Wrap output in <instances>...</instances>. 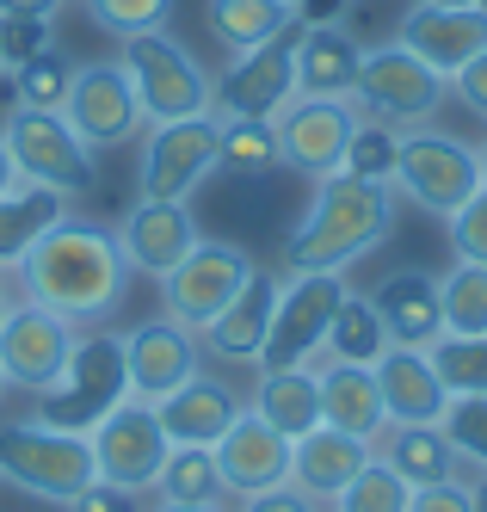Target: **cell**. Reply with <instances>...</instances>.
<instances>
[{
  "mask_svg": "<svg viewBox=\"0 0 487 512\" xmlns=\"http://www.w3.org/2000/svg\"><path fill=\"white\" fill-rule=\"evenodd\" d=\"M370 457H377V451H370V438L315 426V432H303V438L290 445V482L303 488V494H315L321 506H333V500H340V488L352 482Z\"/></svg>",
  "mask_w": 487,
  "mask_h": 512,
  "instance_id": "cb8c5ba5",
  "label": "cell"
},
{
  "mask_svg": "<svg viewBox=\"0 0 487 512\" xmlns=\"http://www.w3.org/2000/svg\"><path fill=\"white\" fill-rule=\"evenodd\" d=\"M432 7H487V0H432Z\"/></svg>",
  "mask_w": 487,
  "mask_h": 512,
  "instance_id": "db71d44e",
  "label": "cell"
},
{
  "mask_svg": "<svg viewBox=\"0 0 487 512\" xmlns=\"http://www.w3.org/2000/svg\"><path fill=\"white\" fill-rule=\"evenodd\" d=\"M370 303H377L383 315V334L395 346H432L444 334V321H438V278L432 272H389L377 290H370Z\"/></svg>",
  "mask_w": 487,
  "mask_h": 512,
  "instance_id": "83f0119b",
  "label": "cell"
},
{
  "mask_svg": "<svg viewBox=\"0 0 487 512\" xmlns=\"http://www.w3.org/2000/svg\"><path fill=\"white\" fill-rule=\"evenodd\" d=\"M278 161H284V149H278L272 118H222V167L229 173H272Z\"/></svg>",
  "mask_w": 487,
  "mask_h": 512,
  "instance_id": "d590c367",
  "label": "cell"
},
{
  "mask_svg": "<svg viewBox=\"0 0 487 512\" xmlns=\"http://www.w3.org/2000/svg\"><path fill=\"white\" fill-rule=\"evenodd\" d=\"M216 469H222V488H229V500H247L259 488H278L290 482V438L278 426H266L253 408L235 414V426L216 438Z\"/></svg>",
  "mask_w": 487,
  "mask_h": 512,
  "instance_id": "ffe728a7",
  "label": "cell"
},
{
  "mask_svg": "<svg viewBox=\"0 0 487 512\" xmlns=\"http://www.w3.org/2000/svg\"><path fill=\"white\" fill-rule=\"evenodd\" d=\"M370 451H377L407 488H432V482H451L463 475V457L451 445V432L444 426H426V420H389L377 438H370Z\"/></svg>",
  "mask_w": 487,
  "mask_h": 512,
  "instance_id": "603a6c76",
  "label": "cell"
},
{
  "mask_svg": "<svg viewBox=\"0 0 487 512\" xmlns=\"http://www.w3.org/2000/svg\"><path fill=\"white\" fill-rule=\"evenodd\" d=\"M124 377L136 401H161L173 395L185 377H198V334L179 321H142L124 334Z\"/></svg>",
  "mask_w": 487,
  "mask_h": 512,
  "instance_id": "d6986e66",
  "label": "cell"
},
{
  "mask_svg": "<svg viewBox=\"0 0 487 512\" xmlns=\"http://www.w3.org/2000/svg\"><path fill=\"white\" fill-rule=\"evenodd\" d=\"M0 482H13L44 506H68L99 482V463L87 432H62L50 420H13L0 426Z\"/></svg>",
  "mask_w": 487,
  "mask_h": 512,
  "instance_id": "3957f363",
  "label": "cell"
},
{
  "mask_svg": "<svg viewBox=\"0 0 487 512\" xmlns=\"http://www.w3.org/2000/svg\"><path fill=\"white\" fill-rule=\"evenodd\" d=\"M111 235H118L130 272H142V278H167V272L185 260V253L204 241L198 216L185 210V204H167V198H136L130 216H124Z\"/></svg>",
  "mask_w": 487,
  "mask_h": 512,
  "instance_id": "e0dca14e",
  "label": "cell"
},
{
  "mask_svg": "<svg viewBox=\"0 0 487 512\" xmlns=\"http://www.w3.org/2000/svg\"><path fill=\"white\" fill-rule=\"evenodd\" d=\"M241 408H247V401H241L229 383L204 377V371H198V377H185L173 395L155 401V414H161V426H167L173 445H216V438L235 426Z\"/></svg>",
  "mask_w": 487,
  "mask_h": 512,
  "instance_id": "484cf974",
  "label": "cell"
},
{
  "mask_svg": "<svg viewBox=\"0 0 487 512\" xmlns=\"http://www.w3.org/2000/svg\"><path fill=\"white\" fill-rule=\"evenodd\" d=\"M87 19L111 38H142V31H167L173 0H87Z\"/></svg>",
  "mask_w": 487,
  "mask_h": 512,
  "instance_id": "f35d334b",
  "label": "cell"
},
{
  "mask_svg": "<svg viewBox=\"0 0 487 512\" xmlns=\"http://www.w3.org/2000/svg\"><path fill=\"white\" fill-rule=\"evenodd\" d=\"M451 99L463 105V112H475V118L487 124V50H481V56H469L457 75H451Z\"/></svg>",
  "mask_w": 487,
  "mask_h": 512,
  "instance_id": "f6af8a7d",
  "label": "cell"
},
{
  "mask_svg": "<svg viewBox=\"0 0 487 512\" xmlns=\"http://www.w3.org/2000/svg\"><path fill=\"white\" fill-rule=\"evenodd\" d=\"M0 13H19V19H56L62 0H0Z\"/></svg>",
  "mask_w": 487,
  "mask_h": 512,
  "instance_id": "c3c4849f",
  "label": "cell"
},
{
  "mask_svg": "<svg viewBox=\"0 0 487 512\" xmlns=\"http://www.w3.org/2000/svg\"><path fill=\"white\" fill-rule=\"evenodd\" d=\"M13 186H25V179H19V167H13V155H7V142H0V198H7Z\"/></svg>",
  "mask_w": 487,
  "mask_h": 512,
  "instance_id": "681fc988",
  "label": "cell"
},
{
  "mask_svg": "<svg viewBox=\"0 0 487 512\" xmlns=\"http://www.w3.org/2000/svg\"><path fill=\"white\" fill-rule=\"evenodd\" d=\"M74 334H81V327L56 309H44V303H31V297L7 303V315H0V371H7V389L44 395L62 377Z\"/></svg>",
  "mask_w": 487,
  "mask_h": 512,
  "instance_id": "4fadbf2b",
  "label": "cell"
},
{
  "mask_svg": "<svg viewBox=\"0 0 487 512\" xmlns=\"http://www.w3.org/2000/svg\"><path fill=\"white\" fill-rule=\"evenodd\" d=\"M247 408L266 420V426H278L290 445H296L303 432H315V426H321V377H315V364H284V371H259Z\"/></svg>",
  "mask_w": 487,
  "mask_h": 512,
  "instance_id": "f1b7e54d",
  "label": "cell"
},
{
  "mask_svg": "<svg viewBox=\"0 0 487 512\" xmlns=\"http://www.w3.org/2000/svg\"><path fill=\"white\" fill-rule=\"evenodd\" d=\"M0 81H7V62H0Z\"/></svg>",
  "mask_w": 487,
  "mask_h": 512,
  "instance_id": "6f0895ef",
  "label": "cell"
},
{
  "mask_svg": "<svg viewBox=\"0 0 487 512\" xmlns=\"http://www.w3.org/2000/svg\"><path fill=\"white\" fill-rule=\"evenodd\" d=\"M296 31L303 25H290L278 38L229 56V68H222V81H216V112L222 118H278L296 99Z\"/></svg>",
  "mask_w": 487,
  "mask_h": 512,
  "instance_id": "2e32d148",
  "label": "cell"
},
{
  "mask_svg": "<svg viewBox=\"0 0 487 512\" xmlns=\"http://www.w3.org/2000/svg\"><path fill=\"white\" fill-rule=\"evenodd\" d=\"M278 290H284V278L253 272V278L241 284V297L204 327V346H210L222 364H259L266 334H272V315H278Z\"/></svg>",
  "mask_w": 487,
  "mask_h": 512,
  "instance_id": "7402d4cb",
  "label": "cell"
},
{
  "mask_svg": "<svg viewBox=\"0 0 487 512\" xmlns=\"http://www.w3.org/2000/svg\"><path fill=\"white\" fill-rule=\"evenodd\" d=\"M216 167H222V118L216 112L148 124V136H142V167H136V198L185 204Z\"/></svg>",
  "mask_w": 487,
  "mask_h": 512,
  "instance_id": "ba28073f",
  "label": "cell"
},
{
  "mask_svg": "<svg viewBox=\"0 0 487 512\" xmlns=\"http://www.w3.org/2000/svg\"><path fill=\"white\" fill-rule=\"evenodd\" d=\"M272 124H278L284 167H296L303 179H327V173L346 167V149H352L364 112L352 99H309V93H296Z\"/></svg>",
  "mask_w": 487,
  "mask_h": 512,
  "instance_id": "9a60e30c",
  "label": "cell"
},
{
  "mask_svg": "<svg viewBox=\"0 0 487 512\" xmlns=\"http://www.w3.org/2000/svg\"><path fill=\"white\" fill-rule=\"evenodd\" d=\"M50 44H56L50 19H19V13H0V62H7V75H13V68H25L31 56H44Z\"/></svg>",
  "mask_w": 487,
  "mask_h": 512,
  "instance_id": "7bdbcfd3",
  "label": "cell"
},
{
  "mask_svg": "<svg viewBox=\"0 0 487 512\" xmlns=\"http://www.w3.org/2000/svg\"><path fill=\"white\" fill-rule=\"evenodd\" d=\"M68 512H142V494L111 488V482H93L81 500H68Z\"/></svg>",
  "mask_w": 487,
  "mask_h": 512,
  "instance_id": "7dc6e473",
  "label": "cell"
},
{
  "mask_svg": "<svg viewBox=\"0 0 487 512\" xmlns=\"http://www.w3.org/2000/svg\"><path fill=\"white\" fill-rule=\"evenodd\" d=\"M124 395H130V377H124V334L81 327V334H74L68 364H62V377L37 395V420H50V426H62V432H93Z\"/></svg>",
  "mask_w": 487,
  "mask_h": 512,
  "instance_id": "277c9868",
  "label": "cell"
},
{
  "mask_svg": "<svg viewBox=\"0 0 487 512\" xmlns=\"http://www.w3.org/2000/svg\"><path fill=\"white\" fill-rule=\"evenodd\" d=\"M62 118L87 149H124V142H136V130L148 124L124 62H74Z\"/></svg>",
  "mask_w": 487,
  "mask_h": 512,
  "instance_id": "5bb4252c",
  "label": "cell"
},
{
  "mask_svg": "<svg viewBox=\"0 0 487 512\" xmlns=\"http://www.w3.org/2000/svg\"><path fill=\"white\" fill-rule=\"evenodd\" d=\"M395 229V186L358 173H327L284 235V272H352Z\"/></svg>",
  "mask_w": 487,
  "mask_h": 512,
  "instance_id": "7a4b0ae2",
  "label": "cell"
},
{
  "mask_svg": "<svg viewBox=\"0 0 487 512\" xmlns=\"http://www.w3.org/2000/svg\"><path fill=\"white\" fill-rule=\"evenodd\" d=\"M13 272H19V290L31 303L68 315L74 327H105L130 297V260H124L118 235L105 223L74 216V210L25 253Z\"/></svg>",
  "mask_w": 487,
  "mask_h": 512,
  "instance_id": "6da1fadb",
  "label": "cell"
},
{
  "mask_svg": "<svg viewBox=\"0 0 487 512\" xmlns=\"http://www.w3.org/2000/svg\"><path fill=\"white\" fill-rule=\"evenodd\" d=\"M0 401H7V371H0Z\"/></svg>",
  "mask_w": 487,
  "mask_h": 512,
  "instance_id": "9f6ffc18",
  "label": "cell"
},
{
  "mask_svg": "<svg viewBox=\"0 0 487 512\" xmlns=\"http://www.w3.org/2000/svg\"><path fill=\"white\" fill-rule=\"evenodd\" d=\"M253 253L235 247V241H198L185 260L161 278V303H167V321L192 327V334H204V327L229 309L241 297V284L253 278Z\"/></svg>",
  "mask_w": 487,
  "mask_h": 512,
  "instance_id": "8fae6325",
  "label": "cell"
},
{
  "mask_svg": "<svg viewBox=\"0 0 487 512\" xmlns=\"http://www.w3.org/2000/svg\"><path fill=\"white\" fill-rule=\"evenodd\" d=\"M358 56L364 44L352 38L346 25H303L296 31V93L309 99H352L358 81Z\"/></svg>",
  "mask_w": 487,
  "mask_h": 512,
  "instance_id": "4316f807",
  "label": "cell"
},
{
  "mask_svg": "<svg viewBox=\"0 0 487 512\" xmlns=\"http://www.w3.org/2000/svg\"><path fill=\"white\" fill-rule=\"evenodd\" d=\"M451 99V81L438 75L432 62H420L407 44H364L358 56V81H352V105L370 124H389V130H414L432 124Z\"/></svg>",
  "mask_w": 487,
  "mask_h": 512,
  "instance_id": "5b68a950",
  "label": "cell"
},
{
  "mask_svg": "<svg viewBox=\"0 0 487 512\" xmlns=\"http://www.w3.org/2000/svg\"><path fill=\"white\" fill-rule=\"evenodd\" d=\"M241 512H327L315 494H303L296 482H278V488H259L241 500Z\"/></svg>",
  "mask_w": 487,
  "mask_h": 512,
  "instance_id": "bcb514c9",
  "label": "cell"
},
{
  "mask_svg": "<svg viewBox=\"0 0 487 512\" xmlns=\"http://www.w3.org/2000/svg\"><path fill=\"white\" fill-rule=\"evenodd\" d=\"M155 500H179V506H229L222 469L210 445H173L161 475H155Z\"/></svg>",
  "mask_w": 487,
  "mask_h": 512,
  "instance_id": "1f68e13d",
  "label": "cell"
},
{
  "mask_svg": "<svg viewBox=\"0 0 487 512\" xmlns=\"http://www.w3.org/2000/svg\"><path fill=\"white\" fill-rule=\"evenodd\" d=\"M346 290H352L346 272H284L278 315H272L266 352H259V371L315 364L327 352V327H333V309L346 303Z\"/></svg>",
  "mask_w": 487,
  "mask_h": 512,
  "instance_id": "30bf717a",
  "label": "cell"
},
{
  "mask_svg": "<svg viewBox=\"0 0 487 512\" xmlns=\"http://www.w3.org/2000/svg\"><path fill=\"white\" fill-rule=\"evenodd\" d=\"M118 62H124V75H130V87L142 99V118L148 124L216 112V75L173 38V31H142V38H124Z\"/></svg>",
  "mask_w": 487,
  "mask_h": 512,
  "instance_id": "8992f818",
  "label": "cell"
},
{
  "mask_svg": "<svg viewBox=\"0 0 487 512\" xmlns=\"http://www.w3.org/2000/svg\"><path fill=\"white\" fill-rule=\"evenodd\" d=\"M481 186H487V179H481V149H469L463 136L432 130V124L401 130V149H395V198H407V204L426 210V216H451Z\"/></svg>",
  "mask_w": 487,
  "mask_h": 512,
  "instance_id": "52a82bcc",
  "label": "cell"
},
{
  "mask_svg": "<svg viewBox=\"0 0 487 512\" xmlns=\"http://www.w3.org/2000/svg\"><path fill=\"white\" fill-rule=\"evenodd\" d=\"M469 494H475V512H487V469L469 475Z\"/></svg>",
  "mask_w": 487,
  "mask_h": 512,
  "instance_id": "816d5d0a",
  "label": "cell"
},
{
  "mask_svg": "<svg viewBox=\"0 0 487 512\" xmlns=\"http://www.w3.org/2000/svg\"><path fill=\"white\" fill-rule=\"evenodd\" d=\"M148 512H235V506H179V500H155Z\"/></svg>",
  "mask_w": 487,
  "mask_h": 512,
  "instance_id": "f907efd6",
  "label": "cell"
},
{
  "mask_svg": "<svg viewBox=\"0 0 487 512\" xmlns=\"http://www.w3.org/2000/svg\"><path fill=\"white\" fill-rule=\"evenodd\" d=\"M426 358L451 395H487V334H438Z\"/></svg>",
  "mask_w": 487,
  "mask_h": 512,
  "instance_id": "e575fe53",
  "label": "cell"
},
{
  "mask_svg": "<svg viewBox=\"0 0 487 512\" xmlns=\"http://www.w3.org/2000/svg\"><path fill=\"white\" fill-rule=\"evenodd\" d=\"M407 512H475V494H469V475H451V482H432V488H414Z\"/></svg>",
  "mask_w": 487,
  "mask_h": 512,
  "instance_id": "ee69618b",
  "label": "cell"
},
{
  "mask_svg": "<svg viewBox=\"0 0 487 512\" xmlns=\"http://www.w3.org/2000/svg\"><path fill=\"white\" fill-rule=\"evenodd\" d=\"M395 149H401V130L389 124H358L352 149H346V167L340 173H358V179H377V186H395Z\"/></svg>",
  "mask_w": 487,
  "mask_h": 512,
  "instance_id": "ab89813d",
  "label": "cell"
},
{
  "mask_svg": "<svg viewBox=\"0 0 487 512\" xmlns=\"http://www.w3.org/2000/svg\"><path fill=\"white\" fill-rule=\"evenodd\" d=\"M389 346L383 334V315L370 297H358V290H346V303L333 309V327H327V352L321 358H346V364H377Z\"/></svg>",
  "mask_w": 487,
  "mask_h": 512,
  "instance_id": "836d02e7",
  "label": "cell"
},
{
  "mask_svg": "<svg viewBox=\"0 0 487 512\" xmlns=\"http://www.w3.org/2000/svg\"><path fill=\"white\" fill-rule=\"evenodd\" d=\"M315 377H321V426L352 432V438H377L389 426L383 389H377V371H370V364L315 358Z\"/></svg>",
  "mask_w": 487,
  "mask_h": 512,
  "instance_id": "d4e9b609",
  "label": "cell"
},
{
  "mask_svg": "<svg viewBox=\"0 0 487 512\" xmlns=\"http://www.w3.org/2000/svg\"><path fill=\"white\" fill-rule=\"evenodd\" d=\"M377 371V389H383V414L389 420H426L438 426L444 408H451V389H444V377L432 371L426 346H383V358L370 364Z\"/></svg>",
  "mask_w": 487,
  "mask_h": 512,
  "instance_id": "44dd1931",
  "label": "cell"
},
{
  "mask_svg": "<svg viewBox=\"0 0 487 512\" xmlns=\"http://www.w3.org/2000/svg\"><path fill=\"white\" fill-rule=\"evenodd\" d=\"M395 44H407L420 62H432L451 81L469 56L487 50V7H432V0H414L395 25Z\"/></svg>",
  "mask_w": 487,
  "mask_h": 512,
  "instance_id": "ac0fdd59",
  "label": "cell"
},
{
  "mask_svg": "<svg viewBox=\"0 0 487 512\" xmlns=\"http://www.w3.org/2000/svg\"><path fill=\"white\" fill-rule=\"evenodd\" d=\"M481 179H487V136H481Z\"/></svg>",
  "mask_w": 487,
  "mask_h": 512,
  "instance_id": "11a10c76",
  "label": "cell"
},
{
  "mask_svg": "<svg viewBox=\"0 0 487 512\" xmlns=\"http://www.w3.org/2000/svg\"><path fill=\"white\" fill-rule=\"evenodd\" d=\"M0 142L19 167L25 186H56V192H87L99 167H93V149L68 130L62 112H31V105H13L7 124H0Z\"/></svg>",
  "mask_w": 487,
  "mask_h": 512,
  "instance_id": "9c48e42d",
  "label": "cell"
},
{
  "mask_svg": "<svg viewBox=\"0 0 487 512\" xmlns=\"http://www.w3.org/2000/svg\"><path fill=\"white\" fill-rule=\"evenodd\" d=\"M7 303H13V284H7V272H0V315H7Z\"/></svg>",
  "mask_w": 487,
  "mask_h": 512,
  "instance_id": "f5cc1de1",
  "label": "cell"
},
{
  "mask_svg": "<svg viewBox=\"0 0 487 512\" xmlns=\"http://www.w3.org/2000/svg\"><path fill=\"white\" fill-rule=\"evenodd\" d=\"M444 241H451V253H457V260H475V266H487V186H481L469 204H457L451 216H444Z\"/></svg>",
  "mask_w": 487,
  "mask_h": 512,
  "instance_id": "b9f144b4",
  "label": "cell"
},
{
  "mask_svg": "<svg viewBox=\"0 0 487 512\" xmlns=\"http://www.w3.org/2000/svg\"><path fill=\"white\" fill-rule=\"evenodd\" d=\"M87 445H93V463H99V482L130 488V494H155V475L173 451V438L155 414V401L124 395L118 408L87 432Z\"/></svg>",
  "mask_w": 487,
  "mask_h": 512,
  "instance_id": "7c38bea8",
  "label": "cell"
},
{
  "mask_svg": "<svg viewBox=\"0 0 487 512\" xmlns=\"http://www.w3.org/2000/svg\"><path fill=\"white\" fill-rule=\"evenodd\" d=\"M68 81H74V62L50 44L44 56H31L25 68H13V105H31V112H62Z\"/></svg>",
  "mask_w": 487,
  "mask_h": 512,
  "instance_id": "74e56055",
  "label": "cell"
},
{
  "mask_svg": "<svg viewBox=\"0 0 487 512\" xmlns=\"http://www.w3.org/2000/svg\"><path fill=\"white\" fill-rule=\"evenodd\" d=\"M438 321L444 334H487V266L451 260L438 272Z\"/></svg>",
  "mask_w": 487,
  "mask_h": 512,
  "instance_id": "d6a6232c",
  "label": "cell"
},
{
  "mask_svg": "<svg viewBox=\"0 0 487 512\" xmlns=\"http://www.w3.org/2000/svg\"><path fill=\"white\" fill-rule=\"evenodd\" d=\"M62 216H68V192H56V186H13L7 198H0V272H13Z\"/></svg>",
  "mask_w": 487,
  "mask_h": 512,
  "instance_id": "f546056e",
  "label": "cell"
},
{
  "mask_svg": "<svg viewBox=\"0 0 487 512\" xmlns=\"http://www.w3.org/2000/svg\"><path fill=\"white\" fill-rule=\"evenodd\" d=\"M407 500H414V488H407L383 457H370L352 482L340 488V500H333L327 512H407Z\"/></svg>",
  "mask_w": 487,
  "mask_h": 512,
  "instance_id": "8d00e7d4",
  "label": "cell"
},
{
  "mask_svg": "<svg viewBox=\"0 0 487 512\" xmlns=\"http://www.w3.org/2000/svg\"><path fill=\"white\" fill-rule=\"evenodd\" d=\"M204 19H210V31L222 38V50L241 56L253 44L278 38V31L303 25V0H210Z\"/></svg>",
  "mask_w": 487,
  "mask_h": 512,
  "instance_id": "4dcf8cb0",
  "label": "cell"
},
{
  "mask_svg": "<svg viewBox=\"0 0 487 512\" xmlns=\"http://www.w3.org/2000/svg\"><path fill=\"white\" fill-rule=\"evenodd\" d=\"M438 426L451 432V445L469 469H487V395H451Z\"/></svg>",
  "mask_w": 487,
  "mask_h": 512,
  "instance_id": "60d3db41",
  "label": "cell"
}]
</instances>
